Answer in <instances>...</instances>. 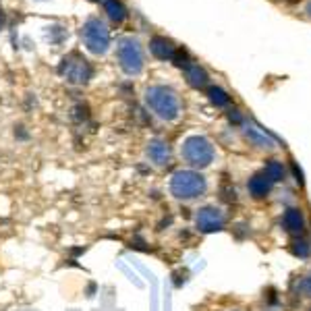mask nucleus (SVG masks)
Instances as JSON below:
<instances>
[{
	"label": "nucleus",
	"mask_w": 311,
	"mask_h": 311,
	"mask_svg": "<svg viewBox=\"0 0 311 311\" xmlns=\"http://www.w3.org/2000/svg\"><path fill=\"white\" fill-rule=\"evenodd\" d=\"M58 73L63 77H67V81L83 85L92 79V67H89V63L83 56L73 52L67 58H63V63H60V67H58Z\"/></svg>",
	"instance_id": "0eeeda50"
},
{
	"label": "nucleus",
	"mask_w": 311,
	"mask_h": 311,
	"mask_svg": "<svg viewBox=\"0 0 311 311\" xmlns=\"http://www.w3.org/2000/svg\"><path fill=\"white\" fill-rule=\"evenodd\" d=\"M295 288H297V297L301 299H305L311 303V272H305V274H301L297 278V282H295Z\"/></svg>",
	"instance_id": "a211bd4d"
},
{
	"label": "nucleus",
	"mask_w": 311,
	"mask_h": 311,
	"mask_svg": "<svg viewBox=\"0 0 311 311\" xmlns=\"http://www.w3.org/2000/svg\"><path fill=\"white\" fill-rule=\"evenodd\" d=\"M280 226L288 237H301L307 233V216L303 212V207L299 206H288L282 209V216H280Z\"/></svg>",
	"instance_id": "6e6552de"
},
{
	"label": "nucleus",
	"mask_w": 311,
	"mask_h": 311,
	"mask_svg": "<svg viewBox=\"0 0 311 311\" xmlns=\"http://www.w3.org/2000/svg\"><path fill=\"white\" fill-rule=\"evenodd\" d=\"M180 158L193 170L209 168L216 160V145L206 135H189L180 143Z\"/></svg>",
	"instance_id": "7ed1b4c3"
},
{
	"label": "nucleus",
	"mask_w": 311,
	"mask_h": 311,
	"mask_svg": "<svg viewBox=\"0 0 311 311\" xmlns=\"http://www.w3.org/2000/svg\"><path fill=\"white\" fill-rule=\"evenodd\" d=\"M173 60H174V65H176V67H180V69H187L189 65H191V63H189V54H187V50H183V48L174 50Z\"/></svg>",
	"instance_id": "6ab92c4d"
},
{
	"label": "nucleus",
	"mask_w": 311,
	"mask_h": 311,
	"mask_svg": "<svg viewBox=\"0 0 311 311\" xmlns=\"http://www.w3.org/2000/svg\"><path fill=\"white\" fill-rule=\"evenodd\" d=\"M81 35L87 50L94 54H104L110 48V32L100 19H87L81 29Z\"/></svg>",
	"instance_id": "423d86ee"
},
{
	"label": "nucleus",
	"mask_w": 311,
	"mask_h": 311,
	"mask_svg": "<svg viewBox=\"0 0 311 311\" xmlns=\"http://www.w3.org/2000/svg\"><path fill=\"white\" fill-rule=\"evenodd\" d=\"M118 63L127 75H139L143 69V52L137 39L123 37L118 42Z\"/></svg>",
	"instance_id": "39448f33"
},
{
	"label": "nucleus",
	"mask_w": 311,
	"mask_h": 311,
	"mask_svg": "<svg viewBox=\"0 0 311 311\" xmlns=\"http://www.w3.org/2000/svg\"><path fill=\"white\" fill-rule=\"evenodd\" d=\"M245 187H247L249 199H253V202H266V199H270V195H272L276 183L264 173V168H262L259 173H255V174H251L247 178Z\"/></svg>",
	"instance_id": "1a4fd4ad"
},
{
	"label": "nucleus",
	"mask_w": 311,
	"mask_h": 311,
	"mask_svg": "<svg viewBox=\"0 0 311 311\" xmlns=\"http://www.w3.org/2000/svg\"><path fill=\"white\" fill-rule=\"evenodd\" d=\"M307 13H309V15H311V4H309V6H307Z\"/></svg>",
	"instance_id": "4be33fe9"
},
{
	"label": "nucleus",
	"mask_w": 311,
	"mask_h": 311,
	"mask_svg": "<svg viewBox=\"0 0 311 311\" xmlns=\"http://www.w3.org/2000/svg\"><path fill=\"white\" fill-rule=\"evenodd\" d=\"M145 154L149 158V162L158 168H166L170 164V158H173V152H170V145L162 139H152L145 147Z\"/></svg>",
	"instance_id": "9d476101"
},
{
	"label": "nucleus",
	"mask_w": 311,
	"mask_h": 311,
	"mask_svg": "<svg viewBox=\"0 0 311 311\" xmlns=\"http://www.w3.org/2000/svg\"><path fill=\"white\" fill-rule=\"evenodd\" d=\"M305 311H311V303H309V305H307V309H305Z\"/></svg>",
	"instance_id": "5701e85b"
},
{
	"label": "nucleus",
	"mask_w": 311,
	"mask_h": 311,
	"mask_svg": "<svg viewBox=\"0 0 311 311\" xmlns=\"http://www.w3.org/2000/svg\"><path fill=\"white\" fill-rule=\"evenodd\" d=\"M185 77H187V83L191 85V87H195V89L206 87V85H207V81H209L207 73H206L199 65H189V67L185 69Z\"/></svg>",
	"instance_id": "ddd939ff"
},
{
	"label": "nucleus",
	"mask_w": 311,
	"mask_h": 311,
	"mask_svg": "<svg viewBox=\"0 0 311 311\" xmlns=\"http://www.w3.org/2000/svg\"><path fill=\"white\" fill-rule=\"evenodd\" d=\"M264 173L272 178L276 185L282 183V180L286 178V168H284V164L280 162V160H268L266 166H264Z\"/></svg>",
	"instance_id": "2eb2a0df"
},
{
	"label": "nucleus",
	"mask_w": 311,
	"mask_h": 311,
	"mask_svg": "<svg viewBox=\"0 0 311 311\" xmlns=\"http://www.w3.org/2000/svg\"><path fill=\"white\" fill-rule=\"evenodd\" d=\"M228 216L220 206H202L195 209L193 214V224L195 230L202 235H214V233H222L226 228Z\"/></svg>",
	"instance_id": "20e7f679"
},
{
	"label": "nucleus",
	"mask_w": 311,
	"mask_h": 311,
	"mask_svg": "<svg viewBox=\"0 0 311 311\" xmlns=\"http://www.w3.org/2000/svg\"><path fill=\"white\" fill-rule=\"evenodd\" d=\"M168 191L176 202L193 204L199 202L207 193V178L193 168H180L170 174Z\"/></svg>",
	"instance_id": "f257e3e1"
},
{
	"label": "nucleus",
	"mask_w": 311,
	"mask_h": 311,
	"mask_svg": "<svg viewBox=\"0 0 311 311\" xmlns=\"http://www.w3.org/2000/svg\"><path fill=\"white\" fill-rule=\"evenodd\" d=\"M243 133H245V137H247L249 145H253V147H257V149H274V147H276L274 135H270L266 129L257 127V125H247V127L243 129Z\"/></svg>",
	"instance_id": "9b49d317"
},
{
	"label": "nucleus",
	"mask_w": 311,
	"mask_h": 311,
	"mask_svg": "<svg viewBox=\"0 0 311 311\" xmlns=\"http://www.w3.org/2000/svg\"><path fill=\"white\" fill-rule=\"evenodd\" d=\"M174 50H176V48L173 46V42H170V39H166V37L156 35V37L149 39V52H152L158 60H173Z\"/></svg>",
	"instance_id": "f8f14e48"
},
{
	"label": "nucleus",
	"mask_w": 311,
	"mask_h": 311,
	"mask_svg": "<svg viewBox=\"0 0 311 311\" xmlns=\"http://www.w3.org/2000/svg\"><path fill=\"white\" fill-rule=\"evenodd\" d=\"M226 311H243V309H237V307H235V309H226Z\"/></svg>",
	"instance_id": "412c9836"
},
{
	"label": "nucleus",
	"mask_w": 311,
	"mask_h": 311,
	"mask_svg": "<svg viewBox=\"0 0 311 311\" xmlns=\"http://www.w3.org/2000/svg\"><path fill=\"white\" fill-rule=\"evenodd\" d=\"M207 98H209V102H212L214 106H218V108H224V106L230 104V96L224 92L222 87H216V85L207 87Z\"/></svg>",
	"instance_id": "f3484780"
},
{
	"label": "nucleus",
	"mask_w": 311,
	"mask_h": 311,
	"mask_svg": "<svg viewBox=\"0 0 311 311\" xmlns=\"http://www.w3.org/2000/svg\"><path fill=\"white\" fill-rule=\"evenodd\" d=\"M145 104L152 112L164 120V123H173L180 116V100L178 96L166 85H152L145 89Z\"/></svg>",
	"instance_id": "f03ea898"
},
{
	"label": "nucleus",
	"mask_w": 311,
	"mask_h": 311,
	"mask_svg": "<svg viewBox=\"0 0 311 311\" xmlns=\"http://www.w3.org/2000/svg\"><path fill=\"white\" fill-rule=\"evenodd\" d=\"M104 8H106V13H108V17H110V21H114V23L125 21L127 8H125V4L120 2V0H106Z\"/></svg>",
	"instance_id": "dca6fc26"
},
{
	"label": "nucleus",
	"mask_w": 311,
	"mask_h": 311,
	"mask_svg": "<svg viewBox=\"0 0 311 311\" xmlns=\"http://www.w3.org/2000/svg\"><path fill=\"white\" fill-rule=\"evenodd\" d=\"M228 120H230V123H235V125H243V116H241L239 110H230V112H228Z\"/></svg>",
	"instance_id": "aec40b11"
},
{
	"label": "nucleus",
	"mask_w": 311,
	"mask_h": 311,
	"mask_svg": "<svg viewBox=\"0 0 311 311\" xmlns=\"http://www.w3.org/2000/svg\"><path fill=\"white\" fill-rule=\"evenodd\" d=\"M290 251H293V255L299 259H309L311 257V241L305 235L295 237L290 241Z\"/></svg>",
	"instance_id": "4468645a"
}]
</instances>
